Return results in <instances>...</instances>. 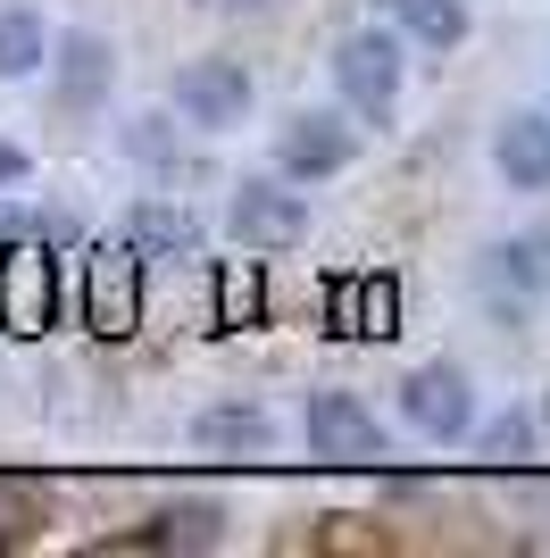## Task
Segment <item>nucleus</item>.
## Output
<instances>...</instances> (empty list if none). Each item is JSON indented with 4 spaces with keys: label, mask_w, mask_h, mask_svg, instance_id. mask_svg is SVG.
<instances>
[{
    "label": "nucleus",
    "mask_w": 550,
    "mask_h": 558,
    "mask_svg": "<svg viewBox=\"0 0 550 558\" xmlns=\"http://www.w3.org/2000/svg\"><path fill=\"white\" fill-rule=\"evenodd\" d=\"M84 326L100 342H125L142 326V251L134 242H92L84 251Z\"/></svg>",
    "instance_id": "f257e3e1"
},
{
    "label": "nucleus",
    "mask_w": 550,
    "mask_h": 558,
    "mask_svg": "<svg viewBox=\"0 0 550 558\" xmlns=\"http://www.w3.org/2000/svg\"><path fill=\"white\" fill-rule=\"evenodd\" d=\"M300 434H309V450L334 459V466H384V425H375V409H359L350 392H318L300 409Z\"/></svg>",
    "instance_id": "f03ea898"
},
{
    "label": "nucleus",
    "mask_w": 550,
    "mask_h": 558,
    "mask_svg": "<svg viewBox=\"0 0 550 558\" xmlns=\"http://www.w3.org/2000/svg\"><path fill=\"white\" fill-rule=\"evenodd\" d=\"M50 308H59V258H50L43 233H25L17 251L0 258V326L9 333H43Z\"/></svg>",
    "instance_id": "7ed1b4c3"
},
{
    "label": "nucleus",
    "mask_w": 550,
    "mask_h": 558,
    "mask_svg": "<svg viewBox=\"0 0 550 558\" xmlns=\"http://www.w3.org/2000/svg\"><path fill=\"white\" fill-rule=\"evenodd\" d=\"M226 226L242 251H292L300 233H309V201L300 192H284L275 175H251V184L226 201Z\"/></svg>",
    "instance_id": "20e7f679"
},
{
    "label": "nucleus",
    "mask_w": 550,
    "mask_h": 558,
    "mask_svg": "<svg viewBox=\"0 0 550 558\" xmlns=\"http://www.w3.org/2000/svg\"><path fill=\"white\" fill-rule=\"evenodd\" d=\"M350 159H359V134H350L334 109H300L292 125L275 134V167H284V175H309V184H318V175H343Z\"/></svg>",
    "instance_id": "39448f33"
},
{
    "label": "nucleus",
    "mask_w": 550,
    "mask_h": 558,
    "mask_svg": "<svg viewBox=\"0 0 550 558\" xmlns=\"http://www.w3.org/2000/svg\"><path fill=\"white\" fill-rule=\"evenodd\" d=\"M334 84H343L350 109L384 117V109H392V93H400V43H392L384 25H375V34H350V43L334 50Z\"/></svg>",
    "instance_id": "423d86ee"
},
{
    "label": "nucleus",
    "mask_w": 550,
    "mask_h": 558,
    "mask_svg": "<svg viewBox=\"0 0 550 558\" xmlns=\"http://www.w3.org/2000/svg\"><path fill=\"white\" fill-rule=\"evenodd\" d=\"M400 409H409V425L426 442H458V434L476 425V392H467L458 367H417L409 384H400Z\"/></svg>",
    "instance_id": "0eeeda50"
},
{
    "label": "nucleus",
    "mask_w": 550,
    "mask_h": 558,
    "mask_svg": "<svg viewBox=\"0 0 550 558\" xmlns=\"http://www.w3.org/2000/svg\"><path fill=\"white\" fill-rule=\"evenodd\" d=\"M176 109L192 117V125H242L251 117V75L234 68V59H192V68L176 75Z\"/></svg>",
    "instance_id": "6e6552de"
},
{
    "label": "nucleus",
    "mask_w": 550,
    "mask_h": 558,
    "mask_svg": "<svg viewBox=\"0 0 550 558\" xmlns=\"http://www.w3.org/2000/svg\"><path fill=\"white\" fill-rule=\"evenodd\" d=\"M492 167L509 175V192H550V117H509L492 134Z\"/></svg>",
    "instance_id": "1a4fd4ad"
},
{
    "label": "nucleus",
    "mask_w": 550,
    "mask_h": 558,
    "mask_svg": "<svg viewBox=\"0 0 550 558\" xmlns=\"http://www.w3.org/2000/svg\"><path fill=\"white\" fill-rule=\"evenodd\" d=\"M192 442H201L208 459H267V450H275V425H267V409H201Z\"/></svg>",
    "instance_id": "9d476101"
},
{
    "label": "nucleus",
    "mask_w": 550,
    "mask_h": 558,
    "mask_svg": "<svg viewBox=\"0 0 550 558\" xmlns=\"http://www.w3.org/2000/svg\"><path fill=\"white\" fill-rule=\"evenodd\" d=\"M217 525H226L217 500H167V509L134 534V550H217Z\"/></svg>",
    "instance_id": "9b49d317"
},
{
    "label": "nucleus",
    "mask_w": 550,
    "mask_h": 558,
    "mask_svg": "<svg viewBox=\"0 0 550 558\" xmlns=\"http://www.w3.org/2000/svg\"><path fill=\"white\" fill-rule=\"evenodd\" d=\"M392 317H400V292H392V276H359V283H343V292H334V326H343V333L384 342V333H400Z\"/></svg>",
    "instance_id": "f8f14e48"
},
{
    "label": "nucleus",
    "mask_w": 550,
    "mask_h": 558,
    "mask_svg": "<svg viewBox=\"0 0 550 558\" xmlns=\"http://www.w3.org/2000/svg\"><path fill=\"white\" fill-rule=\"evenodd\" d=\"M43 59H50V25L34 17V9H9V17H0V84L34 75Z\"/></svg>",
    "instance_id": "ddd939ff"
},
{
    "label": "nucleus",
    "mask_w": 550,
    "mask_h": 558,
    "mask_svg": "<svg viewBox=\"0 0 550 558\" xmlns=\"http://www.w3.org/2000/svg\"><path fill=\"white\" fill-rule=\"evenodd\" d=\"M125 242H134V251L192 258V251H201V226H192L183 209H159V201H142V209H134V233H125Z\"/></svg>",
    "instance_id": "4468645a"
},
{
    "label": "nucleus",
    "mask_w": 550,
    "mask_h": 558,
    "mask_svg": "<svg viewBox=\"0 0 550 558\" xmlns=\"http://www.w3.org/2000/svg\"><path fill=\"white\" fill-rule=\"evenodd\" d=\"M259 317H267V276L259 258H234L217 276V326H259Z\"/></svg>",
    "instance_id": "2eb2a0df"
},
{
    "label": "nucleus",
    "mask_w": 550,
    "mask_h": 558,
    "mask_svg": "<svg viewBox=\"0 0 550 558\" xmlns=\"http://www.w3.org/2000/svg\"><path fill=\"white\" fill-rule=\"evenodd\" d=\"M59 84H68L75 109L100 100V84H109V50L92 43V34H68V43H59Z\"/></svg>",
    "instance_id": "dca6fc26"
},
{
    "label": "nucleus",
    "mask_w": 550,
    "mask_h": 558,
    "mask_svg": "<svg viewBox=\"0 0 550 558\" xmlns=\"http://www.w3.org/2000/svg\"><path fill=\"white\" fill-rule=\"evenodd\" d=\"M392 9L409 17V34H417V43H434V50L467 43V9H458V0H392Z\"/></svg>",
    "instance_id": "f3484780"
},
{
    "label": "nucleus",
    "mask_w": 550,
    "mask_h": 558,
    "mask_svg": "<svg viewBox=\"0 0 550 558\" xmlns=\"http://www.w3.org/2000/svg\"><path fill=\"white\" fill-rule=\"evenodd\" d=\"M492 267H501L517 292H550V233H517L509 251H492Z\"/></svg>",
    "instance_id": "a211bd4d"
},
{
    "label": "nucleus",
    "mask_w": 550,
    "mask_h": 558,
    "mask_svg": "<svg viewBox=\"0 0 550 558\" xmlns=\"http://www.w3.org/2000/svg\"><path fill=\"white\" fill-rule=\"evenodd\" d=\"M34 534H43V492L0 475V550H17V542H34Z\"/></svg>",
    "instance_id": "6ab92c4d"
},
{
    "label": "nucleus",
    "mask_w": 550,
    "mask_h": 558,
    "mask_svg": "<svg viewBox=\"0 0 550 558\" xmlns=\"http://www.w3.org/2000/svg\"><path fill=\"white\" fill-rule=\"evenodd\" d=\"M526 450H534V425L526 417H501L492 434H483V459H492V466H517Z\"/></svg>",
    "instance_id": "aec40b11"
},
{
    "label": "nucleus",
    "mask_w": 550,
    "mask_h": 558,
    "mask_svg": "<svg viewBox=\"0 0 550 558\" xmlns=\"http://www.w3.org/2000/svg\"><path fill=\"white\" fill-rule=\"evenodd\" d=\"M25 233H43V217H17V209H0V242H25Z\"/></svg>",
    "instance_id": "412c9836"
},
{
    "label": "nucleus",
    "mask_w": 550,
    "mask_h": 558,
    "mask_svg": "<svg viewBox=\"0 0 550 558\" xmlns=\"http://www.w3.org/2000/svg\"><path fill=\"white\" fill-rule=\"evenodd\" d=\"M9 184H25V150H9V142H0V192Z\"/></svg>",
    "instance_id": "4be33fe9"
},
{
    "label": "nucleus",
    "mask_w": 550,
    "mask_h": 558,
    "mask_svg": "<svg viewBox=\"0 0 550 558\" xmlns=\"http://www.w3.org/2000/svg\"><path fill=\"white\" fill-rule=\"evenodd\" d=\"M367 9H392V0H367Z\"/></svg>",
    "instance_id": "5701e85b"
}]
</instances>
